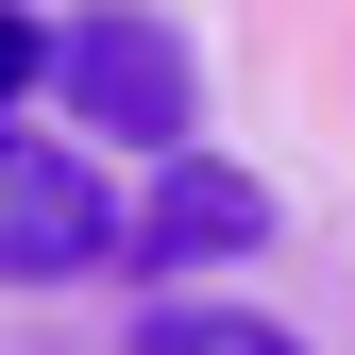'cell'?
I'll return each mask as SVG.
<instances>
[{
    "instance_id": "obj_1",
    "label": "cell",
    "mask_w": 355,
    "mask_h": 355,
    "mask_svg": "<svg viewBox=\"0 0 355 355\" xmlns=\"http://www.w3.org/2000/svg\"><path fill=\"white\" fill-rule=\"evenodd\" d=\"M34 85L85 119V153H203V51H187V17H153V0L51 17V68Z\"/></svg>"
},
{
    "instance_id": "obj_2",
    "label": "cell",
    "mask_w": 355,
    "mask_h": 355,
    "mask_svg": "<svg viewBox=\"0 0 355 355\" xmlns=\"http://www.w3.org/2000/svg\"><path fill=\"white\" fill-rule=\"evenodd\" d=\"M85 271H119V187H102V153L0 119V288H85Z\"/></svg>"
},
{
    "instance_id": "obj_3",
    "label": "cell",
    "mask_w": 355,
    "mask_h": 355,
    "mask_svg": "<svg viewBox=\"0 0 355 355\" xmlns=\"http://www.w3.org/2000/svg\"><path fill=\"white\" fill-rule=\"evenodd\" d=\"M271 237V187L254 169H220V153H153V187L119 203V271H237V254Z\"/></svg>"
},
{
    "instance_id": "obj_4",
    "label": "cell",
    "mask_w": 355,
    "mask_h": 355,
    "mask_svg": "<svg viewBox=\"0 0 355 355\" xmlns=\"http://www.w3.org/2000/svg\"><path fill=\"white\" fill-rule=\"evenodd\" d=\"M136 355H304V338H288V322H254V304H187V288H169L153 322H136Z\"/></svg>"
},
{
    "instance_id": "obj_5",
    "label": "cell",
    "mask_w": 355,
    "mask_h": 355,
    "mask_svg": "<svg viewBox=\"0 0 355 355\" xmlns=\"http://www.w3.org/2000/svg\"><path fill=\"white\" fill-rule=\"evenodd\" d=\"M34 68H51V17H17V0H0V119L34 102Z\"/></svg>"
}]
</instances>
